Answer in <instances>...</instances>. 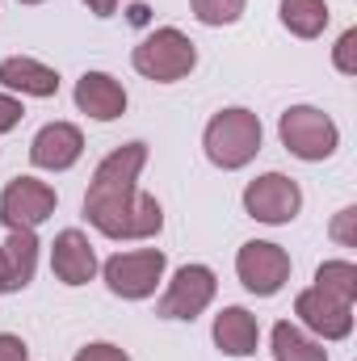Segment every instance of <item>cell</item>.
<instances>
[{"label":"cell","instance_id":"cell-1","mask_svg":"<svg viewBox=\"0 0 357 361\" xmlns=\"http://www.w3.org/2000/svg\"><path fill=\"white\" fill-rule=\"evenodd\" d=\"M147 164V147L143 143H126L114 147L85 193V219L101 235L109 240H147L164 227V210L152 193L139 189V173Z\"/></svg>","mask_w":357,"mask_h":361},{"label":"cell","instance_id":"cell-2","mask_svg":"<svg viewBox=\"0 0 357 361\" xmlns=\"http://www.w3.org/2000/svg\"><path fill=\"white\" fill-rule=\"evenodd\" d=\"M206 156L214 169H244L261 152V118L253 109H223L206 126Z\"/></svg>","mask_w":357,"mask_h":361},{"label":"cell","instance_id":"cell-3","mask_svg":"<svg viewBox=\"0 0 357 361\" xmlns=\"http://www.w3.org/2000/svg\"><path fill=\"white\" fill-rule=\"evenodd\" d=\"M131 63H135L139 76H147V80H156V85H173V80H185V76L193 72L198 51H193V42H189L181 30L164 25V30L147 34V38L135 47Z\"/></svg>","mask_w":357,"mask_h":361},{"label":"cell","instance_id":"cell-4","mask_svg":"<svg viewBox=\"0 0 357 361\" xmlns=\"http://www.w3.org/2000/svg\"><path fill=\"white\" fill-rule=\"evenodd\" d=\"M277 135H282V143H286L290 156L311 160V164H315V160H328V156L337 152V143H341L337 122H332L328 114L311 109V105H290V109L282 114V122H277Z\"/></svg>","mask_w":357,"mask_h":361},{"label":"cell","instance_id":"cell-5","mask_svg":"<svg viewBox=\"0 0 357 361\" xmlns=\"http://www.w3.org/2000/svg\"><path fill=\"white\" fill-rule=\"evenodd\" d=\"M160 277H164V252L160 248L114 252L105 261V286L118 298H147V294H156Z\"/></svg>","mask_w":357,"mask_h":361},{"label":"cell","instance_id":"cell-6","mask_svg":"<svg viewBox=\"0 0 357 361\" xmlns=\"http://www.w3.org/2000/svg\"><path fill=\"white\" fill-rule=\"evenodd\" d=\"M55 189L47 185V180H34V177H13L4 185V193H0V219H4V227L8 231H17V227H25V231H34L38 223H47L51 214H55Z\"/></svg>","mask_w":357,"mask_h":361},{"label":"cell","instance_id":"cell-7","mask_svg":"<svg viewBox=\"0 0 357 361\" xmlns=\"http://www.w3.org/2000/svg\"><path fill=\"white\" fill-rule=\"evenodd\" d=\"M298 206H303V189L282 173H265V177L248 180V189H244V210L269 227L290 223L298 214Z\"/></svg>","mask_w":357,"mask_h":361},{"label":"cell","instance_id":"cell-8","mask_svg":"<svg viewBox=\"0 0 357 361\" xmlns=\"http://www.w3.org/2000/svg\"><path fill=\"white\" fill-rule=\"evenodd\" d=\"M236 273H240L244 290L269 298V294H277V290L286 286V277H290V257H286V248H277V244L248 240V244L240 248V257H236Z\"/></svg>","mask_w":357,"mask_h":361},{"label":"cell","instance_id":"cell-9","mask_svg":"<svg viewBox=\"0 0 357 361\" xmlns=\"http://www.w3.org/2000/svg\"><path fill=\"white\" fill-rule=\"evenodd\" d=\"M294 315L303 319V328H311L324 341H345L353 332V302L328 294V290H303L294 298Z\"/></svg>","mask_w":357,"mask_h":361},{"label":"cell","instance_id":"cell-10","mask_svg":"<svg viewBox=\"0 0 357 361\" xmlns=\"http://www.w3.org/2000/svg\"><path fill=\"white\" fill-rule=\"evenodd\" d=\"M214 286L219 281L206 265H185V269H177V277L169 281V290L160 298V315L164 319H198L210 307Z\"/></svg>","mask_w":357,"mask_h":361},{"label":"cell","instance_id":"cell-11","mask_svg":"<svg viewBox=\"0 0 357 361\" xmlns=\"http://www.w3.org/2000/svg\"><path fill=\"white\" fill-rule=\"evenodd\" d=\"M80 152H85V135H80V126H72V122H51V126H42V130L34 135V143H30V160H34L38 169H47V173L72 169V164L80 160Z\"/></svg>","mask_w":357,"mask_h":361},{"label":"cell","instance_id":"cell-12","mask_svg":"<svg viewBox=\"0 0 357 361\" xmlns=\"http://www.w3.org/2000/svg\"><path fill=\"white\" fill-rule=\"evenodd\" d=\"M51 269H55V277H59L63 286H85V281H92V273H97V252H92L89 235L76 231V227L59 231L55 244H51Z\"/></svg>","mask_w":357,"mask_h":361},{"label":"cell","instance_id":"cell-13","mask_svg":"<svg viewBox=\"0 0 357 361\" xmlns=\"http://www.w3.org/2000/svg\"><path fill=\"white\" fill-rule=\"evenodd\" d=\"M76 105L97 122H114L126 114V89L105 72H85L76 80Z\"/></svg>","mask_w":357,"mask_h":361},{"label":"cell","instance_id":"cell-14","mask_svg":"<svg viewBox=\"0 0 357 361\" xmlns=\"http://www.w3.org/2000/svg\"><path fill=\"white\" fill-rule=\"evenodd\" d=\"M0 85L21 92V97H55L59 92V76L47 63L30 59V55H13V59L0 63Z\"/></svg>","mask_w":357,"mask_h":361},{"label":"cell","instance_id":"cell-15","mask_svg":"<svg viewBox=\"0 0 357 361\" xmlns=\"http://www.w3.org/2000/svg\"><path fill=\"white\" fill-rule=\"evenodd\" d=\"M257 341H261V328L257 319L244 311V307H223L214 315V345L227 353V357H248L257 353Z\"/></svg>","mask_w":357,"mask_h":361},{"label":"cell","instance_id":"cell-16","mask_svg":"<svg viewBox=\"0 0 357 361\" xmlns=\"http://www.w3.org/2000/svg\"><path fill=\"white\" fill-rule=\"evenodd\" d=\"M34 265H38V240H34V231H25V227H17V231H8V244H4V286L0 290H25L30 281H34Z\"/></svg>","mask_w":357,"mask_h":361},{"label":"cell","instance_id":"cell-17","mask_svg":"<svg viewBox=\"0 0 357 361\" xmlns=\"http://www.w3.org/2000/svg\"><path fill=\"white\" fill-rule=\"evenodd\" d=\"M282 25L298 38H320L328 25V4L324 0H282Z\"/></svg>","mask_w":357,"mask_h":361},{"label":"cell","instance_id":"cell-18","mask_svg":"<svg viewBox=\"0 0 357 361\" xmlns=\"http://www.w3.org/2000/svg\"><path fill=\"white\" fill-rule=\"evenodd\" d=\"M273 357L277 361H328L324 345H315L307 332H298L294 324H277L273 328Z\"/></svg>","mask_w":357,"mask_h":361},{"label":"cell","instance_id":"cell-19","mask_svg":"<svg viewBox=\"0 0 357 361\" xmlns=\"http://www.w3.org/2000/svg\"><path fill=\"white\" fill-rule=\"evenodd\" d=\"M315 290H328V294L353 302L357 298V265H349V261H324L320 273H315Z\"/></svg>","mask_w":357,"mask_h":361},{"label":"cell","instance_id":"cell-20","mask_svg":"<svg viewBox=\"0 0 357 361\" xmlns=\"http://www.w3.org/2000/svg\"><path fill=\"white\" fill-rule=\"evenodd\" d=\"M189 4L202 25H231L244 13V0H189Z\"/></svg>","mask_w":357,"mask_h":361},{"label":"cell","instance_id":"cell-21","mask_svg":"<svg viewBox=\"0 0 357 361\" xmlns=\"http://www.w3.org/2000/svg\"><path fill=\"white\" fill-rule=\"evenodd\" d=\"M332 63H337V72H345V76L357 72V30H345V34H341L337 51H332Z\"/></svg>","mask_w":357,"mask_h":361},{"label":"cell","instance_id":"cell-22","mask_svg":"<svg viewBox=\"0 0 357 361\" xmlns=\"http://www.w3.org/2000/svg\"><path fill=\"white\" fill-rule=\"evenodd\" d=\"M332 240L337 244H357V210H341L337 214V223H332Z\"/></svg>","mask_w":357,"mask_h":361},{"label":"cell","instance_id":"cell-23","mask_svg":"<svg viewBox=\"0 0 357 361\" xmlns=\"http://www.w3.org/2000/svg\"><path fill=\"white\" fill-rule=\"evenodd\" d=\"M76 361H131V357H126L118 345H105V341H101V345H85V349L76 353Z\"/></svg>","mask_w":357,"mask_h":361},{"label":"cell","instance_id":"cell-24","mask_svg":"<svg viewBox=\"0 0 357 361\" xmlns=\"http://www.w3.org/2000/svg\"><path fill=\"white\" fill-rule=\"evenodd\" d=\"M0 361H30L25 341H21V336H8V332H0Z\"/></svg>","mask_w":357,"mask_h":361},{"label":"cell","instance_id":"cell-25","mask_svg":"<svg viewBox=\"0 0 357 361\" xmlns=\"http://www.w3.org/2000/svg\"><path fill=\"white\" fill-rule=\"evenodd\" d=\"M21 114H25V109H21V101H13V97H4V92H0V135H4V130H13V126L21 122Z\"/></svg>","mask_w":357,"mask_h":361},{"label":"cell","instance_id":"cell-26","mask_svg":"<svg viewBox=\"0 0 357 361\" xmlns=\"http://www.w3.org/2000/svg\"><path fill=\"white\" fill-rule=\"evenodd\" d=\"M89 4V13H97V17H114L118 13V0H85Z\"/></svg>","mask_w":357,"mask_h":361},{"label":"cell","instance_id":"cell-27","mask_svg":"<svg viewBox=\"0 0 357 361\" xmlns=\"http://www.w3.org/2000/svg\"><path fill=\"white\" fill-rule=\"evenodd\" d=\"M0 286H4V248H0Z\"/></svg>","mask_w":357,"mask_h":361},{"label":"cell","instance_id":"cell-28","mask_svg":"<svg viewBox=\"0 0 357 361\" xmlns=\"http://www.w3.org/2000/svg\"><path fill=\"white\" fill-rule=\"evenodd\" d=\"M21 4H42V0H21Z\"/></svg>","mask_w":357,"mask_h":361}]
</instances>
